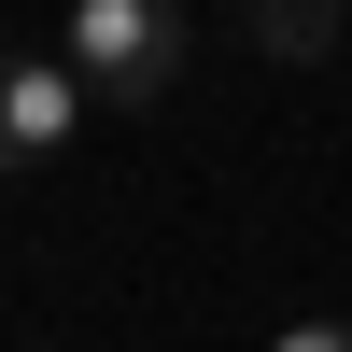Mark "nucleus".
<instances>
[{"label":"nucleus","mask_w":352,"mask_h":352,"mask_svg":"<svg viewBox=\"0 0 352 352\" xmlns=\"http://www.w3.org/2000/svg\"><path fill=\"white\" fill-rule=\"evenodd\" d=\"M56 56L85 71V99H99V113H155L169 71H184V0H71Z\"/></svg>","instance_id":"obj_1"},{"label":"nucleus","mask_w":352,"mask_h":352,"mask_svg":"<svg viewBox=\"0 0 352 352\" xmlns=\"http://www.w3.org/2000/svg\"><path fill=\"white\" fill-rule=\"evenodd\" d=\"M85 113H99V99H85V71H71V56H0V169H43V155H71V127H85Z\"/></svg>","instance_id":"obj_2"},{"label":"nucleus","mask_w":352,"mask_h":352,"mask_svg":"<svg viewBox=\"0 0 352 352\" xmlns=\"http://www.w3.org/2000/svg\"><path fill=\"white\" fill-rule=\"evenodd\" d=\"M240 43L282 56V71H310V56H338V0H240Z\"/></svg>","instance_id":"obj_3"},{"label":"nucleus","mask_w":352,"mask_h":352,"mask_svg":"<svg viewBox=\"0 0 352 352\" xmlns=\"http://www.w3.org/2000/svg\"><path fill=\"white\" fill-rule=\"evenodd\" d=\"M268 352H352V324H296V338H268Z\"/></svg>","instance_id":"obj_4"}]
</instances>
